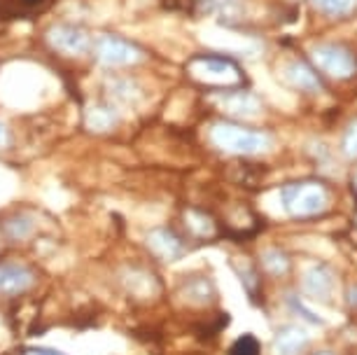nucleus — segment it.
Returning <instances> with one entry per match:
<instances>
[{"label": "nucleus", "instance_id": "obj_13", "mask_svg": "<svg viewBox=\"0 0 357 355\" xmlns=\"http://www.w3.org/2000/svg\"><path fill=\"white\" fill-rule=\"evenodd\" d=\"M114 119H117L114 117V110L110 105H103V103L89 105L84 112V122L91 131H107L114 124Z\"/></svg>", "mask_w": 357, "mask_h": 355}, {"label": "nucleus", "instance_id": "obj_6", "mask_svg": "<svg viewBox=\"0 0 357 355\" xmlns=\"http://www.w3.org/2000/svg\"><path fill=\"white\" fill-rule=\"evenodd\" d=\"M47 43L66 54H84L89 50V36L77 26H54L47 33Z\"/></svg>", "mask_w": 357, "mask_h": 355}, {"label": "nucleus", "instance_id": "obj_10", "mask_svg": "<svg viewBox=\"0 0 357 355\" xmlns=\"http://www.w3.org/2000/svg\"><path fill=\"white\" fill-rule=\"evenodd\" d=\"M308 344V332L301 330L296 325H285L282 330H278L273 341V348L278 355H299L304 351V346Z\"/></svg>", "mask_w": 357, "mask_h": 355}, {"label": "nucleus", "instance_id": "obj_4", "mask_svg": "<svg viewBox=\"0 0 357 355\" xmlns=\"http://www.w3.org/2000/svg\"><path fill=\"white\" fill-rule=\"evenodd\" d=\"M311 59L334 80H348L357 73V54L346 45H318L313 47Z\"/></svg>", "mask_w": 357, "mask_h": 355}, {"label": "nucleus", "instance_id": "obj_20", "mask_svg": "<svg viewBox=\"0 0 357 355\" xmlns=\"http://www.w3.org/2000/svg\"><path fill=\"white\" fill-rule=\"evenodd\" d=\"M45 0H3V8H8L12 12H31L38 10Z\"/></svg>", "mask_w": 357, "mask_h": 355}, {"label": "nucleus", "instance_id": "obj_1", "mask_svg": "<svg viewBox=\"0 0 357 355\" xmlns=\"http://www.w3.org/2000/svg\"><path fill=\"white\" fill-rule=\"evenodd\" d=\"M329 192L318 180L289 183L280 190V204L289 218H313L327 209Z\"/></svg>", "mask_w": 357, "mask_h": 355}, {"label": "nucleus", "instance_id": "obj_12", "mask_svg": "<svg viewBox=\"0 0 357 355\" xmlns=\"http://www.w3.org/2000/svg\"><path fill=\"white\" fill-rule=\"evenodd\" d=\"M222 103L229 112L234 115H243V117H250V115H257L259 112V100L252 96V93H245V91H234V93H225L222 96Z\"/></svg>", "mask_w": 357, "mask_h": 355}, {"label": "nucleus", "instance_id": "obj_21", "mask_svg": "<svg viewBox=\"0 0 357 355\" xmlns=\"http://www.w3.org/2000/svg\"><path fill=\"white\" fill-rule=\"evenodd\" d=\"M343 150L348 157H357V119L348 126L346 138H343Z\"/></svg>", "mask_w": 357, "mask_h": 355}, {"label": "nucleus", "instance_id": "obj_19", "mask_svg": "<svg viewBox=\"0 0 357 355\" xmlns=\"http://www.w3.org/2000/svg\"><path fill=\"white\" fill-rule=\"evenodd\" d=\"M287 304L292 306V311L296 313V316H301V318H304L306 323H313V325H320V323H322V320H320L318 316H315L313 311H308L306 306L301 304V299L296 297V294H289V297H287Z\"/></svg>", "mask_w": 357, "mask_h": 355}, {"label": "nucleus", "instance_id": "obj_7", "mask_svg": "<svg viewBox=\"0 0 357 355\" xmlns=\"http://www.w3.org/2000/svg\"><path fill=\"white\" fill-rule=\"evenodd\" d=\"M33 271L19 262H0V294H22L33 285Z\"/></svg>", "mask_w": 357, "mask_h": 355}, {"label": "nucleus", "instance_id": "obj_18", "mask_svg": "<svg viewBox=\"0 0 357 355\" xmlns=\"http://www.w3.org/2000/svg\"><path fill=\"white\" fill-rule=\"evenodd\" d=\"M229 355H261L259 339L255 337V334H243V337H238L234 341Z\"/></svg>", "mask_w": 357, "mask_h": 355}, {"label": "nucleus", "instance_id": "obj_27", "mask_svg": "<svg viewBox=\"0 0 357 355\" xmlns=\"http://www.w3.org/2000/svg\"><path fill=\"white\" fill-rule=\"evenodd\" d=\"M355 192H357V176H355Z\"/></svg>", "mask_w": 357, "mask_h": 355}, {"label": "nucleus", "instance_id": "obj_17", "mask_svg": "<svg viewBox=\"0 0 357 355\" xmlns=\"http://www.w3.org/2000/svg\"><path fill=\"white\" fill-rule=\"evenodd\" d=\"M318 5V10H322L325 15H332V17H343V15H350L355 10L357 0H313Z\"/></svg>", "mask_w": 357, "mask_h": 355}, {"label": "nucleus", "instance_id": "obj_25", "mask_svg": "<svg viewBox=\"0 0 357 355\" xmlns=\"http://www.w3.org/2000/svg\"><path fill=\"white\" fill-rule=\"evenodd\" d=\"M348 301H350V304H353L355 309H357V287H353V290L348 292Z\"/></svg>", "mask_w": 357, "mask_h": 355}, {"label": "nucleus", "instance_id": "obj_15", "mask_svg": "<svg viewBox=\"0 0 357 355\" xmlns=\"http://www.w3.org/2000/svg\"><path fill=\"white\" fill-rule=\"evenodd\" d=\"M187 220V227H190V232L194 234V236H213V232H215V222L211 218L206 216V213H187L185 216Z\"/></svg>", "mask_w": 357, "mask_h": 355}, {"label": "nucleus", "instance_id": "obj_24", "mask_svg": "<svg viewBox=\"0 0 357 355\" xmlns=\"http://www.w3.org/2000/svg\"><path fill=\"white\" fill-rule=\"evenodd\" d=\"M5 140H8V126L0 122V145H5Z\"/></svg>", "mask_w": 357, "mask_h": 355}, {"label": "nucleus", "instance_id": "obj_14", "mask_svg": "<svg viewBox=\"0 0 357 355\" xmlns=\"http://www.w3.org/2000/svg\"><path fill=\"white\" fill-rule=\"evenodd\" d=\"M33 229H36V220L33 216H12L5 222V232L10 239H29Z\"/></svg>", "mask_w": 357, "mask_h": 355}, {"label": "nucleus", "instance_id": "obj_2", "mask_svg": "<svg viewBox=\"0 0 357 355\" xmlns=\"http://www.w3.org/2000/svg\"><path fill=\"white\" fill-rule=\"evenodd\" d=\"M211 138L215 145L231 152V155H259V152L268 150V145H271V138L264 131L248 129V126L231 124V122L215 124Z\"/></svg>", "mask_w": 357, "mask_h": 355}, {"label": "nucleus", "instance_id": "obj_22", "mask_svg": "<svg viewBox=\"0 0 357 355\" xmlns=\"http://www.w3.org/2000/svg\"><path fill=\"white\" fill-rule=\"evenodd\" d=\"M236 266H238V264H236ZM238 269H241V266H238ZM238 276H241V280H243L248 292H250V294L259 292V278H257V273H255V269H241Z\"/></svg>", "mask_w": 357, "mask_h": 355}, {"label": "nucleus", "instance_id": "obj_23", "mask_svg": "<svg viewBox=\"0 0 357 355\" xmlns=\"http://www.w3.org/2000/svg\"><path fill=\"white\" fill-rule=\"evenodd\" d=\"M24 355H63L59 351H52V348H29Z\"/></svg>", "mask_w": 357, "mask_h": 355}, {"label": "nucleus", "instance_id": "obj_26", "mask_svg": "<svg viewBox=\"0 0 357 355\" xmlns=\"http://www.w3.org/2000/svg\"><path fill=\"white\" fill-rule=\"evenodd\" d=\"M313 355H334V353H329V351H318V353H313Z\"/></svg>", "mask_w": 357, "mask_h": 355}, {"label": "nucleus", "instance_id": "obj_11", "mask_svg": "<svg viewBox=\"0 0 357 355\" xmlns=\"http://www.w3.org/2000/svg\"><path fill=\"white\" fill-rule=\"evenodd\" d=\"M147 246L152 248V252H157L164 259H175L178 255H183V248H185L183 239L168 229H154L147 236Z\"/></svg>", "mask_w": 357, "mask_h": 355}, {"label": "nucleus", "instance_id": "obj_8", "mask_svg": "<svg viewBox=\"0 0 357 355\" xmlns=\"http://www.w3.org/2000/svg\"><path fill=\"white\" fill-rule=\"evenodd\" d=\"M304 287L308 294L318 299L332 297L334 292V271L327 264H311L304 273Z\"/></svg>", "mask_w": 357, "mask_h": 355}, {"label": "nucleus", "instance_id": "obj_3", "mask_svg": "<svg viewBox=\"0 0 357 355\" xmlns=\"http://www.w3.org/2000/svg\"><path fill=\"white\" fill-rule=\"evenodd\" d=\"M192 75L208 86H236L245 82V75L231 59L225 56H199L190 66Z\"/></svg>", "mask_w": 357, "mask_h": 355}, {"label": "nucleus", "instance_id": "obj_9", "mask_svg": "<svg viewBox=\"0 0 357 355\" xmlns=\"http://www.w3.org/2000/svg\"><path fill=\"white\" fill-rule=\"evenodd\" d=\"M285 77H287L289 84L296 86V89H301V91L313 93V91H320L322 89L320 75L315 73L313 66L306 63V61H292V63H287Z\"/></svg>", "mask_w": 357, "mask_h": 355}, {"label": "nucleus", "instance_id": "obj_5", "mask_svg": "<svg viewBox=\"0 0 357 355\" xmlns=\"http://www.w3.org/2000/svg\"><path fill=\"white\" fill-rule=\"evenodd\" d=\"M96 56H98V61L105 66H129L140 59V50L122 38L103 36V38H98V43H96Z\"/></svg>", "mask_w": 357, "mask_h": 355}, {"label": "nucleus", "instance_id": "obj_16", "mask_svg": "<svg viewBox=\"0 0 357 355\" xmlns=\"http://www.w3.org/2000/svg\"><path fill=\"white\" fill-rule=\"evenodd\" d=\"M261 262H264V269L273 276H282L289 269V257L282 250H266Z\"/></svg>", "mask_w": 357, "mask_h": 355}]
</instances>
